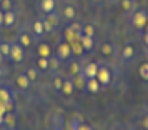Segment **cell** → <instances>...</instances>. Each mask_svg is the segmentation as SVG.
<instances>
[{
	"label": "cell",
	"mask_w": 148,
	"mask_h": 130,
	"mask_svg": "<svg viewBox=\"0 0 148 130\" xmlns=\"http://www.w3.org/2000/svg\"><path fill=\"white\" fill-rule=\"evenodd\" d=\"M83 63H85V62H82L78 57H75V58L72 57V58L68 60V74H70V77L80 74L82 69H83Z\"/></svg>",
	"instance_id": "cell-12"
},
{
	"label": "cell",
	"mask_w": 148,
	"mask_h": 130,
	"mask_svg": "<svg viewBox=\"0 0 148 130\" xmlns=\"http://www.w3.org/2000/svg\"><path fill=\"white\" fill-rule=\"evenodd\" d=\"M17 8L15 10H10V12H5V15H3V27L7 28H12L15 25V22H17Z\"/></svg>",
	"instance_id": "cell-21"
},
{
	"label": "cell",
	"mask_w": 148,
	"mask_h": 130,
	"mask_svg": "<svg viewBox=\"0 0 148 130\" xmlns=\"http://www.w3.org/2000/svg\"><path fill=\"white\" fill-rule=\"evenodd\" d=\"M60 63H62V62L58 60L55 55L48 57V72H47V74H52V75H53V74H57V72H58V65H60Z\"/></svg>",
	"instance_id": "cell-29"
},
{
	"label": "cell",
	"mask_w": 148,
	"mask_h": 130,
	"mask_svg": "<svg viewBox=\"0 0 148 130\" xmlns=\"http://www.w3.org/2000/svg\"><path fill=\"white\" fill-rule=\"evenodd\" d=\"M65 125H67V120L62 113H53L52 118H50V125H48V130H65Z\"/></svg>",
	"instance_id": "cell-11"
},
{
	"label": "cell",
	"mask_w": 148,
	"mask_h": 130,
	"mask_svg": "<svg viewBox=\"0 0 148 130\" xmlns=\"http://www.w3.org/2000/svg\"><path fill=\"white\" fill-rule=\"evenodd\" d=\"M42 22H43V27H45V32L47 34H53L55 30L58 28V23H60V17L58 14H48V15H42Z\"/></svg>",
	"instance_id": "cell-7"
},
{
	"label": "cell",
	"mask_w": 148,
	"mask_h": 130,
	"mask_svg": "<svg viewBox=\"0 0 148 130\" xmlns=\"http://www.w3.org/2000/svg\"><path fill=\"white\" fill-rule=\"evenodd\" d=\"M7 58L12 63H22L25 60V48L22 47L20 43L12 42V48H10V54L7 55Z\"/></svg>",
	"instance_id": "cell-6"
},
{
	"label": "cell",
	"mask_w": 148,
	"mask_h": 130,
	"mask_svg": "<svg viewBox=\"0 0 148 130\" xmlns=\"http://www.w3.org/2000/svg\"><path fill=\"white\" fill-rule=\"evenodd\" d=\"M70 48H72V57H78V58H80L82 55L85 54V50H83V47H82L80 40L70 42Z\"/></svg>",
	"instance_id": "cell-28"
},
{
	"label": "cell",
	"mask_w": 148,
	"mask_h": 130,
	"mask_svg": "<svg viewBox=\"0 0 148 130\" xmlns=\"http://www.w3.org/2000/svg\"><path fill=\"white\" fill-rule=\"evenodd\" d=\"M35 52H37V57L48 58V57L53 55V48L50 47L47 42H38V43H37V48H35Z\"/></svg>",
	"instance_id": "cell-13"
},
{
	"label": "cell",
	"mask_w": 148,
	"mask_h": 130,
	"mask_svg": "<svg viewBox=\"0 0 148 130\" xmlns=\"http://www.w3.org/2000/svg\"><path fill=\"white\" fill-rule=\"evenodd\" d=\"M2 62H3V55L0 54V65H2Z\"/></svg>",
	"instance_id": "cell-42"
},
{
	"label": "cell",
	"mask_w": 148,
	"mask_h": 130,
	"mask_svg": "<svg viewBox=\"0 0 148 130\" xmlns=\"http://www.w3.org/2000/svg\"><path fill=\"white\" fill-rule=\"evenodd\" d=\"M121 10L125 14L135 12V0H121Z\"/></svg>",
	"instance_id": "cell-30"
},
{
	"label": "cell",
	"mask_w": 148,
	"mask_h": 130,
	"mask_svg": "<svg viewBox=\"0 0 148 130\" xmlns=\"http://www.w3.org/2000/svg\"><path fill=\"white\" fill-rule=\"evenodd\" d=\"M32 35L34 37H37V39H42L43 35L47 34L45 32V27H43V22H42V19H37V20L32 22Z\"/></svg>",
	"instance_id": "cell-19"
},
{
	"label": "cell",
	"mask_w": 148,
	"mask_h": 130,
	"mask_svg": "<svg viewBox=\"0 0 148 130\" xmlns=\"http://www.w3.org/2000/svg\"><path fill=\"white\" fill-rule=\"evenodd\" d=\"M72 82H73V87L77 92H87V77L82 72L72 77Z\"/></svg>",
	"instance_id": "cell-14"
},
{
	"label": "cell",
	"mask_w": 148,
	"mask_h": 130,
	"mask_svg": "<svg viewBox=\"0 0 148 130\" xmlns=\"http://www.w3.org/2000/svg\"><path fill=\"white\" fill-rule=\"evenodd\" d=\"M145 52H147V57H148V47H145Z\"/></svg>",
	"instance_id": "cell-43"
},
{
	"label": "cell",
	"mask_w": 148,
	"mask_h": 130,
	"mask_svg": "<svg viewBox=\"0 0 148 130\" xmlns=\"http://www.w3.org/2000/svg\"><path fill=\"white\" fill-rule=\"evenodd\" d=\"M140 130H145V129H141V127H140Z\"/></svg>",
	"instance_id": "cell-45"
},
{
	"label": "cell",
	"mask_w": 148,
	"mask_h": 130,
	"mask_svg": "<svg viewBox=\"0 0 148 130\" xmlns=\"http://www.w3.org/2000/svg\"><path fill=\"white\" fill-rule=\"evenodd\" d=\"M101 89H103V87H101L100 82L97 80V77H93V78H87V92H90V94H98Z\"/></svg>",
	"instance_id": "cell-23"
},
{
	"label": "cell",
	"mask_w": 148,
	"mask_h": 130,
	"mask_svg": "<svg viewBox=\"0 0 148 130\" xmlns=\"http://www.w3.org/2000/svg\"><path fill=\"white\" fill-rule=\"evenodd\" d=\"M8 130H18V129H17V127H15V129H8Z\"/></svg>",
	"instance_id": "cell-44"
},
{
	"label": "cell",
	"mask_w": 148,
	"mask_h": 130,
	"mask_svg": "<svg viewBox=\"0 0 148 130\" xmlns=\"http://www.w3.org/2000/svg\"><path fill=\"white\" fill-rule=\"evenodd\" d=\"M17 43H20L22 47L25 48V50H30V48L34 47V43H35V40H34V35H32V32L28 30V28H20V32L17 34Z\"/></svg>",
	"instance_id": "cell-4"
},
{
	"label": "cell",
	"mask_w": 148,
	"mask_h": 130,
	"mask_svg": "<svg viewBox=\"0 0 148 130\" xmlns=\"http://www.w3.org/2000/svg\"><path fill=\"white\" fill-rule=\"evenodd\" d=\"M130 25L135 30H143L148 25V12L147 10H136V12H133L132 19H130Z\"/></svg>",
	"instance_id": "cell-2"
},
{
	"label": "cell",
	"mask_w": 148,
	"mask_h": 130,
	"mask_svg": "<svg viewBox=\"0 0 148 130\" xmlns=\"http://www.w3.org/2000/svg\"><path fill=\"white\" fill-rule=\"evenodd\" d=\"M82 23H78V22H70V23H67V27L63 28V40L65 42H75V40H80L82 37Z\"/></svg>",
	"instance_id": "cell-1"
},
{
	"label": "cell",
	"mask_w": 148,
	"mask_h": 130,
	"mask_svg": "<svg viewBox=\"0 0 148 130\" xmlns=\"http://www.w3.org/2000/svg\"><path fill=\"white\" fill-rule=\"evenodd\" d=\"M138 74H140V77L145 80V82H148V62H145V63H141L140 65Z\"/></svg>",
	"instance_id": "cell-35"
},
{
	"label": "cell",
	"mask_w": 148,
	"mask_h": 130,
	"mask_svg": "<svg viewBox=\"0 0 148 130\" xmlns=\"http://www.w3.org/2000/svg\"><path fill=\"white\" fill-rule=\"evenodd\" d=\"M78 130H93V129H92V125H90V123L82 122V123H80V127H78Z\"/></svg>",
	"instance_id": "cell-38"
},
{
	"label": "cell",
	"mask_w": 148,
	"mask_h": 130,
	"mask_svg": "<svg viewBox=\"0 0 148 130\" xmlns=\"http://www.w3.org/2000/svg\"><path fill=\"white\" fill-rule=\"evenodd\" d=\"M0 10H2V12L15 10V2L14 0H2V2H0Z\"/></svg>",
	"instance_id": "cell-34"
},
{
	"label": "cell",
	"mask_w": 148,
	"mask_h": 130,
	"mask_svg": "<svg viewBox=\"0 0 148 130\" xmlns=\"http://www.w3.org/2000/svg\"><path fill=\"white\" fill-rule=\"evenodd\" d=\"M15 87L20 90V92H28L32 87V82L28 80V77L25 75V72H18L15 75Z\"/></svg>",
	"instance_id": "cell-10"
},
{
	"label": "cell",
	"mask_w": 148,
	"mask_h": 130,
	"mask_svg": "<svg viewBox=\"0 0 148 130\" xmlns=\"http://www.w3.org/2000/svg\"><path fill=\"white\" fill-rule=\"evenodd\" d=\"M63 82H65V77L62 75L60 72H57V74L52 75V82H50V85H52V89L58 94V92L62 90V87H63Z\"/></svg>",
	"instance_id": "cell-20"
},
{
	"label": "cell",
	"mask_w": 148,
	"mask_h": 130,
	"mask_svg": "<svg viewBox=\"0 0 148 130\" xmlns=\"http://www.w3.org/2000/svg\"><path fill=\"white\" fill-rule=\"evenodd\" d=\"M80 42H82V47H83V50H85V52H92V50L95 48V39H93V37L82 35Z\"/></svg>",
	"instance_id": "cell-25"
},
{
	"label": "cell",
	"mask_w": 148,
	"mask_h": 130,
	"mask_svg": "<svg viewBox=\"0 0 148 130\" xmlns=\"http://www.w3.org/2000/svg\"><path fill=\"white\" fill-rule=\"evenodd\" d=\"M97 72H98V63H97V62H85V63H83L82 74L87 77V78L97 77Z\"/></svg>",
	"instance_id": "cell-15"
},
{
	"label": "cell",
	"mask_w": 148,
	"mask_h": 130,
	"mask_svg": "<svg viewBox=\"0 0 148 130\" xmlns=\"http://www.w3.org/2000/svg\"><path fill=\"white\" fill-rule=\"evenodd\" d=\"M53 55L60 62H68L70 58H72V48H70V43H68V42H65V40L58 42Z\"/></svg>",
	"instance_id": "cell-5"
},
{
	"label": "cell",
	"mask_w": 148,
	"mask_h": 130,
	"mask_svg": "<svg viewBox=\"0 0 148 130\" xmlns=\"http://www.w3.org/2000/svg\"><path fill=\"white\" fill-rule=\"evenodd\" d=\"M25 75L28 77V80H30L32 83H37L38 80H40V75H42V74H40L37 69H35L34 65H30L28 69H25Z\"/></svg>",
	"instance_id": "cell-26"
},
{
	"label": "cell",
	"mask_w": 148,
	"mask_h": 130,
	"mask_svg": "<svg viewBox=\"0 0 148 130\" xmlns=\"http://www.w3.org/2000/svg\"><path fill=\"white\" fill-rule=\"evenodd\" d=\"M5 77H7V69H5L3 65H0V82H2Z\"/></svg>",
	"instance_id": "cell-37"
},
{
	"label": "cell",
	"mask_w": 148,
	"mask_h": 130,
	"mask_svg": "<svg viewBox=\"0 0 148 130\" xmlns=\"http://www.w3.org/2000/svg\"><path fill=\"white\" fill-rule=\"evenodd\" d=\"M0 2H2V0H0Z\"/></svg>",
	"instance_id": "cell-46"
},
{
	"label": "cell",
	"mask_w": 148,
	"mask_h": 130,
	"mask_svg": "<svg viewBox=\"0 0 148 130\" xmlns=\"http://www.w3.org/2000/svg\"><path fill=\"white\" fill-rule=\"evenodd\" d=\"M2 122H3V113H0V127H2Z\"/></svg>",
	"instance_id": "cell-41"
},
{
	"label": "cell",
	"mask_w": 148,
	"mask_h": 130,
	"mask_svg": "<svg viewBox=\"0 0 148 130\" xmlns=\"http://www.w3.org/2000/svg\"><path fill=\"white\" fill-rule=\"evenodd\" d=\"M57 8V0H37V10L40 15L53 14Z\"/></svg>",
	"instance_id": "cell-9"
},
{
	"label": "cell",
	"mask_w": 148,
	"mask_h": 130,
	"mask_svg": "<svg viewBox=\"0 0 148 130\" xmlns=\"http://www.w3.org/2000/svg\"><path fill=\"white\" fill-rule=\"evenodd\" d=\"M82 122H83V120H82L80 115H73L70 120H68V129L70 130H78V127H80Z\"/></svg>",
	"instance_id": "cell-31"
},
{
	"label": "cell",
	"mask_w": 148,
	"mask_h": 130,
	"mask_svg": "<svg viewBox=\"0 0 148 130\" xmlns=\"http://www.w3.org/2000/svg\"><path fill=\"white\" fill-rule=\"evenodd\" d=\"M0 102H15L14 90L7 85H0Z\"/></svg>",
	"instance_id": "cell-18"
},
{
	"label": "cell",
	"mask_w": 148,
	"mask_h": 130,
	"mask_svg": "<svg viewBox=\"0 0 148 130\" xmlns=\"http://www.w3.org/2000/svg\"><path fill=\"white\" fill-rule=\"evenodd\" d=\"M73 92H75V87H73V82H72V77H65V82H63V87H62L60 90V94L63 97H70V95H73Z\"/></svg>",
	"instance_id": "cell-22"
},
{
	"label": "cell",
	"mask_w": 148,
	"mask_h": 130,
	"mask_svg": "<svg viewBox=\"0 0 148 130\" xmlns=\"http://www.w3.org/2000/svg\"><path fill=\"white\" fill-rule=\"evenodd\" d=\"M100 52H101V55H105V57H113L115 55V45L112 42H103L100 45Z\"/></svg>",
	"instance_id": "cell-27"
},
{
	"label": "cell",
	"mask_w": 148,
	"mask_h": 130,
	"mask_svg": "<svg viewBox=\"0 0 148 130\" xmlns=\"http://www.w3.org/2000/svg\"><path fill=\"white\" fill-rule=\"evenodd\" d=\"M10 48H12V42L10 40H0V54L3 57H7L10 54Z\"/></svg>",
	"instance_id": "cell-33"
},
{
	"label": "cell",
	"mask_w": 148,
	"mask_h": 130,
	"mask_svg": "<svg viewBox=\"0 0 148 130\" xmlns=\"http://www.w3.org/2000/svg\"><path fill=\"white\" fill-rule=\"evenodd\" d=\"M2 127H3V130L15 129V127H17V113H15V112H7V113L3 115Z\"/></svg>",
	"instance_id": "cell-17"
},
{
	"label": "cell",
	"mask_w": 148,
	"mask_h": 130,
	"mask_svg": "<svg viewBox=\"0 0 148 130\" xmlns=\"http://www.w3.org/2000/svg\"><path fill=\"white\" fill-rule=\"evenodd\" d=\"M58 17H60V20L67 22V23L73 22L77 19V7L72 5V3H63L60 8V15Z\"/></svg>",
	"instance_id": "cell-8"
},
{
	"label": "cell",
	"mask_w": 148,
	"mask_h": 130,
	"mask_svg": "<svg viewBox=\"0 0 148 130\" xmlns=\"http://www.w3.org/2000/svg\"><path fill=\"white\" fill-rule=\"evenodd\" d=\"M135 55H136V50H135V47L132 45V43H127L125 47L121 48V60L123 62H127V63L133 62Z\"/></svg>",
	"instance_id": "cell-16"
},
{
	"label": "cell",
	"mask_w": 148,
	"mask_h": 130,
	"mask_svg": "<svg viewBox=\"0 0 148 130\" xmlns=\"http://www.w3.org/2000/svg\"><path fill=\"white\" fill-rule=\"evenodd\" d=\"M34 67L38 70L40 74H47V72H48V58H43V57H37V58H35Z\"/></svg>",
	"instance_id": "cell-24"
},
{
	"label": "cell",
	"mask_w": 148,
	"mask_h": 130,
	"mask_svg": "<svg viewBox=\"0 0 148 130\" xmlns=\"http://www.w3.org/2000/svg\"><path fill=\"white\" fill-rule=\"evenodd\" d=\"M97 80L100 82L101 87H108L113 80V72L105 63H98V72H97Z\"/></svg>",
	"instance_id": "cell-3"
},
{
	"label": "cell",
	"mask_w": 148,
	"mask_h": 130,
	"mask_svg": "<svg viewBox=\"0 0 148 130\" xmlns=\"http://www.w3.org/2000/svg\"><path fill=\"white\" fill-rule=\"evenodd\" d=\"M143 43H145V47H148V32L143 34Z\"/></svg>",
	"instance_id": "cell-39"
},
{
	"label": "cell",
	"mask_w": 148,
	"mask_h": 130,
	"mask_svg": "<svg viewBox=\"0 0 148 130\" xmlns=\"http://www.w3.org/2000/svg\"><path fill=\"white\" fill-rule=\"evenodd\" d=\"M3 15H5V12L0 10V27H3Z\"/></svg>",
	"instance_id": "cell-40"
},
{
	"label": "cell",
	"mask_w": 148,
	"mask_h": 130,
	"mask_svg": "<svg viewBox=\"0 0 148 130\" xmlns=\"http://www.w3.org/2000/svg\"><path fill=\"white\" fill-rule=\"evenodd\" d=\"M95 34H97V30H95V25H92V23H85L82 27V35H87V37H93L95 39Z\"/></svg>",
	"instance_id": "cell-32"
},
{
	"label": "cell",
	"mask_w": 148,
	"mask_h": 130,
	"mask_svg": "<svg viewBox=\"0 0 148 130\" xmlns=\"http://www.w3.org/2000/svg\"><path fill=\"white\" fill-rule=\"evenodd\" d=\"M140 127L145 129V130H148V113H145V115L140 118Z\"/></svg>",
	"instance_id": "cell-36"
}]
</instances>
